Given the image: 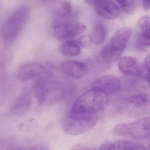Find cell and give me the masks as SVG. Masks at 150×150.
Instances as JSON below:
<instances>
[{"instance_id":"obj_25","label":"cell","mask_w":150,"mask_h":150,"mask_svg":"<svg viewBox=\"0 0 150 150\" xmlns=\"http://www.w3.org/2000/svg\"><path fill=\"white\" fill-rule=\"evenodd\" d=\"M70 150H93L85 145L82 144H78L73 146Z\"/></svg>"},{"instance_id":"obj_24","label":"cell","mask_w":150,"mask_h":150,"mask_svg":"<svg viewBox=\"0 0 150 150\" xmlns=\"http://www.w3.org/2000/svg\"><path fill=\"white\" fill-rule=\"evenodd\" d=\"M100 150H116L115 142L109 141L104 142L101 146Z\"/></svg>"},{"instance_id":"obj_8","label":"cell","mask_w":150,"mask_h":150,"mask_svg":"<svg viewBox=\"0 0 150 150\" xmlns=\"http://www.w3.org/2000/svg\"><path fill=\"white\" fill-rule=\"evenodd\" d=\"M132 33L131 29L129 28H122L117 30L112 36L109 43L114 63L120 58Z\"/></svg>"},{"instance_id":"obj_16","label":"cell","mask_w":150,"mask_h":150,"mask_svg":"<svg viewBox=\"0 0 150 150\" xmlns=\"http://www.w3.org/2000/svg\"><path fill=\"white\" fill-rule=\"evenodd\" d=\"M61 51L65 56L67 57H75L80 53L79 46L73 42H66L61 47Z\"/></svg>"},{"instance_id":"obj_30","label":"cell","mask_w":150,"mask_h":150,"mask_svg":"<svg viewBox=\"0 0 150 150\" xmlns=\"http://www.w3.org/2000/svg\"><path fill=\"white\" fill-rule=\"evenodd\" d=\"M145 150V149H142V150Z\"/></svg>"},{"instance_id":"obj_10","label":"cell","mask_w":150,"mask_h":150,"mask_svg":"<svg viewBox=\"0 0 150 150\" xmlns=\"http://www.w3.org/2000/svg\"><path fill=\"white\" fill-rule=\"evenodd\" d=\"M121 85V81L117 77L109 74L96 79L93 83V86L102 90L108 95L118 92Z\"/></svg>"},{"instance_id":"obj_26","label":"cell","mask_w":150,"mask_h":150,"mask_svg":"<svg viewBox=\"0 0 150 150\" xmlns=\"http://www.w3.org/2000/svg\"><path fill=\"white\" fill-rule=\"evenodd\" d=\"M150 54H147L144 59V66L147 71V74H150Z\"/></svg>"},{"instance_id":"obj_19","label":"cell","mask_w":150,"mask_h":150,"mask_svg":"<svg viewBox=\"0 0 150 150\" xmlns=\"http://www.w3.org/2000/svg\"><path fill=\"white\" fill-rule=\"evenodd\" d=\"M58 7L56 14L59 16L63 17L68 16L72 11L71 5L68 1H61Z\"/></svg>"},{"instance_id":"obj_29","label":"cell","mask_w":150,"mask_h":150,"mask_svg":"<svg viewBox=\"0 0 150 150\" xmlns=\"http://www.w3.org/2000/svg\"><path fill=\"white\" fill-rule=\"evenodd\" d=\"M22 150V149H13V150Z\"/></svg>"},{"instance_id":"obj_20","label":"cell","mask_w":150,"mask_h":150,"mask_svg":"<svg viewBox=\"0 0 150 150\" xmlns=\"http://www.w3.org/2000/svg\"><path fill=\"white\" fill-rule=\"evenodd\" d=\"M100 57L103 61L108 64H110L111 63H114L112 53L109 43L101 51Z\"/></svg>"},{"instance_id":"obj_13","label":"cell","mask_w":150,"mask_h":150,"mask_svg":"<svg viewBox=\"0 0 150 150\" xmlns=\"http://www.w3.org/2000/svg\"><path fill=\"white\" fill-rule=\"evenodd\" d=\"M31 106V100L28 95H24L19 98L14 104L13 112L16 115L23 116L28 114Z\"/></svg>"},{"instance_id":"obj_15","label":"cell","mask_w":150,"mask_h":150,"mask_svg":"<svg viewBox=\"0 0 150 150\" xmlns=\"http://www.w3.org/2000/svg\"><path fill=\"white\" fill-rule=\"evenodd\" d=\"M125 101L137 108H143L149 104L150 97L147 94L138 93L126 97Z\"/></svg>"},{"instance_id":"obj_4","label":"cell","mask_w":150,"mask_h":150,"mask_svg":"<svg viewBox=\"0 0 150 150\" xmlns=\"http://www.w3.org/2000/svg\"><path fill=\"white\" fill-rule=\"evenodd\" d=\"M33 90L38 102L46 106L58 103L65 95V90L63 87L49 83V81L35 82Z\"/></svg>"},{"instance_id":"obj_12","label":"cell","mask_w":150,"mask_h":150,"mask_svg":"<svg viewBox=\"0 0 150 150\" xmlns=\"http://www.w3.org/2000/svg\"><path fill=\"white\" fill-rule=\"evenodd\" d=\"M60 68L64 73L75 79L84 77L88 72V67L86 65L75 60H67L63 62Z\"/></svg>"},{"instance_id":"obj_14","label":"cell","mask_w":150,"mask_h":150,"mask_svg":"<svg viewBox=\"0 0 150 150\" xmlns=\"http://www.w3.org/2000/svg\"><path fill=\"white\" fill-rule=\"evenodd\" d=\"M107 34V30L101 22L95 23L90 36L92 42L96 45L102 44L106 39Z\"/></svg>"},{"instance_id":"obj_21","label":"cell","mask_w":150,"mask_h":150,"mask_svg":"<svg viewBox=\"0 0 150 150\" xmlns=\"http://www.w3.org/2000/svg\"><path fill=\"white\" fill-rule=\"evenodd\" d=\"M150 30H148L141 32L138 38V42L139 45L144 47L150 46Z\"/></svg>"},{"instance_id":"obj_2","label":"cell","mask_w":150,"mask_h":150,"mask_svg":"<svg viewBox=\"0 0 150 150\" xmlns=\"http://www.w3.org/2000/svg\"><path fill=\"white\" fill-rule=\"evenodd\" d=\"M98 120L97 114H84L69 112L61 119L60 126L68 135L77 136L88 132L95 126Z\"/></svg>"},{"instance_id":"obj_17","label":"cell","mask_w":150,"mask_h":150,"mask_svg":"<svg viewBox=\"0 0 150 150\" xmlns=\"http://www.w3.org/2000/svg\"><path fill=\"white\" fill-rule=\"evenodd\" d=\"M121 10L127 14H131L135 10L136 1H116Z\"/></svg>"},{"instance_id":"obj_28","label":"cell","mask_w":150,"mask_h":150,"mask_svg":"<svg viewBox=\"0 0 150 150\" xmlns=\"http://www.w3.org/2000/svg\"><path fill=\"white\" fill-rule=\"evenodd\" d=\"M30 150H50L46 147H42V146H36V147H32Z\"/></svg>"},{"instance_id":"obj_22","label":"cell","mask_w":150,"mask_h":150,"mask_svg":"<svg viewBox=\"0 0 150 150\" xmlns=\"http://www.w3.org/2000/svg\"><path fill=\"white\" fill-rule=\"evenodd\" d=\"M150 17L148 16L140 17L137 23L138 28L141 30V32L150 30Z\"/></svg>"},{"instance_id":"obj_6","label":"cell","mask_w":150,"mask_h":150,"mask_svg":"<svg viewBox=\"0 0 150 150\" xmlns=\"http://www.w3.org/2000/svg\"><path fill=\"white\" fill-rule=\"evenodd\" d=\"M18 80L21 82L33 80L35 82L49 81L50 74L43 66L35 62H29L22 65L17 73Z\"/></svg>"},{"instance_id":"obj_3","label":"cell","mask_w":150,"mask_h":150,"mask_svg":"<svg viewBox=\"0 0 150 150\" xmlns=\"http://www.w3.org/2000/svg\"><path fill=\"white\" fill-rule=\"evenodd\" d=\"M30 14V8L28 5H22L16 9L1 26L2 38L7 41L14 39L25 26Z\"/></svg>"},{"instance_id":"obj_1","label":"cell","mask_w":150,"mask_h":150,"mask_svg":"<svg viewBox=\"0 0 150 150\" xmlns=\"http://www.w3.org/2000/svg\"><path fill=\"white\" fill-rule=\"evenodd\" d=\"M108 95L99 88H93L78 97L70 111L84 114H97L106 108L109 102Z\"/></svg>"},{"instance_id":"obj_5","label":"cell","mask_w":150,"mask_h":150,"mask_svg":"<svg viewBox=\"0 0 150 150\" xmlns=\"http://www.w3.org/2000/svg\"><path fill=\"white\" fill-rule=\"evenodd\" d=\"M115 135L131 138L136 139H144L150 137V117H146L129 123H120L113 129Z\"/></svg>"},{"instance_id":"obj_23","label":"cell","mask_w":150,"mask_h":150,"mask_svg":"<svg viewBox=\"0 0 150 150\" xmlns=\"http://www.w3.org/2000/svg\"><path fill=\"white\" fill-rule=\"evenodd\" d=\"M79 43L81 46L84 48H90L93 44L90 36L87 35L80 37L79 39Z\"/></svg>"},{"instance_id":"obj_7","label":"cell","mask_w":150,"mask_h":150,"mask_svg":"<svg viewBox=\"0 0 150 150\" xmlns=\"http://www.w3.org/2000/svg\"><path fill=\"white\" fill-rule=\"evenodd\" d=\"M52 30L53 35L57 38L66 39L83 34L87 30V27L82 23L55 19L52 22Z\"/></svg>"},{"instance_id":"obj_9","label":"cell","mask_w":150,"mask_h":150,"mask_svg":"<svg viewBox=\"0 0 150 150\" xmlns=\"http://www.w3.org/2000/svg\"><path fill=\"white\" fill-rule=\"evenodd\" d=\"M86 1L94 7L96 13L104 19L114 20L121 14V9L116 1L89 0Z\"/></svg>"},{"instance_id":"obj_11","label":"cell","mask_w":150,"mask_h":150,"mask_svg":"<svg viewBox=\"0 0 150 150\" xmlns=\"http://www.w3.org/2000/svg\"><path fill=\"white\" fill-rule=\"evenodd\" d=\"M120 71L126 76L138 77L141 74L138 61L132 57H124L119 59L117 64Z\"/></svg>"},{"instance_id":"obj_27","label":"cell","mask_w":150,"mask_h":150,"mask_svg":"<svg viewBox=\"0 0 150 150\" xmlns=\"http://www.w3.org/2000/svg\"><path fill=\"white\" fill-rule=\"evenodd\" d=\"M150 1H143V6L144 8L148 10L150 8Z\"/></svg>"},{"instance_id":"obj_18","label":"cell","mask_w":150,"mask_h":150,"mask_svg":"<svg viewBox=\"0 0 150 150\" xmlns=\"http://www.w3.org/2000/svg\"><path fill=\"white\" fill-rule=\"evenodd\" d=\"M38 127V123L33 118L27 119L21 123L19 125L20 130L24 132H30Z\"/></svg>"}]
</instances>
